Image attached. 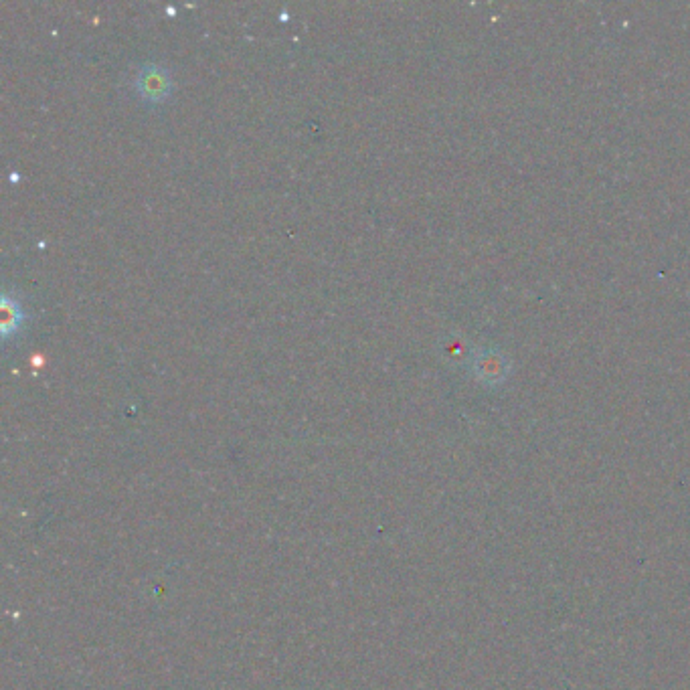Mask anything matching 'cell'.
<instances>
[{
	"instance_id": "cell-1",
	"label": "cell",
	"mask_w": 690,
	"mask_h": 690,
	"mask_svg": "<svg viewBox=\"0 0 690 690\" xmlns=\"http://www.w3.org/2000/svg\"><path fill=\"white\" fill-rule=\"evenodd\" d=\"M136 90L142 96V100L152 102V104H160L172 92V79L164 67L150 63L138 71Z\"/></svg>"
},
{
	"instance_id": "cell-2",
	"label": "cell",
	"mask_w": 690,
	"mask_h": 690,
	"mask_svg": "<svg viewBox=\"0 0 690 690\" xmlns=\"http://www.w3.org/2000/svg\"><path fill=\"white\" fill-rule=\"evenodd\" d=\"M23 324V312L21 306L17 302H13L9 296L3 298V334L5 338H9L15 330H19V326Z\"/></svg>"
}]
</instances>
